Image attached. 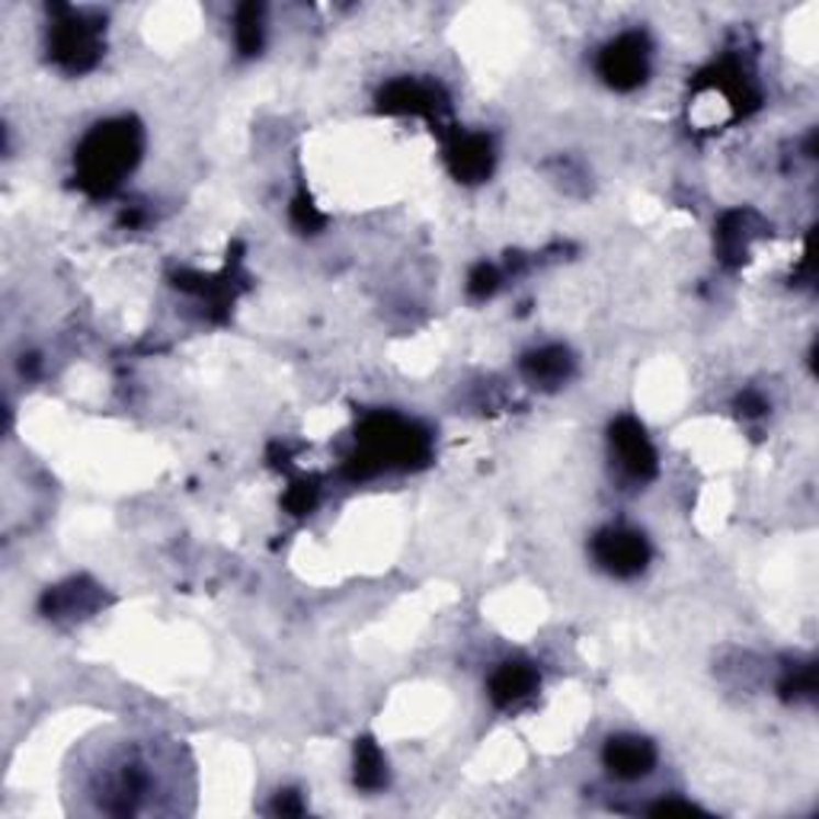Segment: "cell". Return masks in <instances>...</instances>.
Instances as JSON below:
<instances>
[{"label":"cell","instance_id":"cell-5","mask_svg":"<svg viewBox=\"0 0 819 819\" xmlns=\"http://www.w3.org/2000/svg\"><path fill=\"white\" fill-rule=\"evenodd\" d=\"M657 749L640 737H615L605 745V765L618 778H640L653 768Z\"/></svg>","mask_w":819,"mask_h":819},{"label":"cell","instance_id":"cell-13","mask_svg":"<svg viewBox=\"0 0 819 819\" xmlns=\"http://www.w3.org/2000/svg\"><path fill=\"white\" fill-rule=\"evenodd\" d=\"M653 814L660 817H672V814H698L695 804H682V800H663L660 807H653Z\"/></svg>","mask_w":819,"mask_h":819},{"label":"cell","instance_id":"cell-14","mask_svg":"<svg viewBox=\"0 0 819 819\" xmlns=\"http://www.w3.org/2000/svg\"><path fill=\"white\" fill-rule=\"evenodd\" d=\"M276 814H301V804L295 800L292 790H285V794L276 797Z\"/></svg>","mask_w":819,"mask_h":819},{"label":"cell","instance_id":"cell-7","mask_svg":"<svg viewBox=\"0 0 819 819\" xmlns=\"http://www.w3.org/2000/svg\"><path fill=\"white\" fill-rule=\"evenodd\" d=\"M538 685V672L525 663H506L503 670L493 675L490 682V695L500 708H509V705H519L521 698H528Z\"/></svg>","mask_w":819,"mask_h":819},{"label":"cell","instance_id":"cell-2","mask_svg":"<svg viewBox=\"0 0 819 819\" xmlns=\"http://www.w3.org/2000/svg\"><path fill=\"white\" fill-rule=\"evenodd\" d=\"M596 560L615 576H633L647 566L650 560V548L643 541V535L628 531V528H608L602 531L593 545Z\"/></svg>","mask_w":819,"mask_h":819},{"label":"cell","instance_id":"cell-4","mask_svg":"<svg viewBox=\"0 0 819 819\" xmlns=\"http://www.w3.org/2000/svg\"><path fill=\"white\" fill-rule=\"evenodd\" d=\"M612 446L618 451V461L625 464V471L633 478H650L657 471V455L653 446L647 442L643 429L633 419H618L612 426Z\"/></svg>","mask_w":819,"mask_h":819},{"label":"cell","instance_id":"cell-11","mask_svg":"<svg viewBox=\"0 0 819 819\" xmlns=\"http://www.w3.org/2000/svg\"><path fill=\"white\" fill-rule=\"evenodd\" d=\"M237 45H240V52H257L260 48V20H257V10L254 7H247L244 13H240V20H237Z\"/></svg>","mask_w":819,"mask_h":819},{"label":"cell","instance_id":"cell-12","mask_svg":"<svg viewBox=\"0 0 819 819\" xmlns=\"http://www.w3.org/2000/svg\"><path fill=\"white\" fill-rule=\"evenodd\" d=\"M496 289V272L490 266H481L474 276H471V292L474 295H490Z\"/></svg>","mask_w":819,"mask_h":819},{"label":"cell","instance_id":"cell-1","mask_svg":"<svg viewBox=\"0 0 819 819\" xmlns=\"http://www.w3.org/2000/svg\"><path fill=\"white\" fill-rule=\"evenodd\" d=\"M138 157V132L128 122H106L100 125L80 148V180L83 187L106 192L125 170H132Z\"/></svg>","mask_w":819,"mask_h":819},{"label":"cell","instance_id":"cell-3","mask_svg":"<svg viewBox=\"0 0 819 819\" xmlns=\"http://www.w3.org/2000/svg\"><path fill=\"white\" fill-rule=\"evenodd\" d=\"M598 71H602V77H605L612 87H618V90H631V87H637V83L643 80V75H647V48H643V38H615V42L602 52Z\"/></svg>","mask_w":819,"mask_h":819},{"label":"cell","instance_id":"cell-8","mask_svg":"<svg viewBox=\"0 0 819 819\" xmlns=\"http://www.w3.org/2000/svg\"><path fill=\"white\" fill-rule=\"evenodd\" d=\"M451 164H455V173H458V177H464V180H481V177L490 173V164H493L490 142L481 138V135L461 138V142L451 148Z\"/></svg>","mask_w":819,"mask_h":819},{"label":"cell","instance_id":"cell-9","mask_svg":"<svg viewBox=\"0 0 819 819\" xmlns=\"http://www.w3.org/2000/svg\"><path fill=\"white\" fill-rule=\"evenodd\" d=\"M570 356L560 349V346H548V349H541V352H531L528 359H525V372L531 381H541V384H558L563 381L566 374H570Z\"/></svg>","mask_w":819,"mask_h":819},{"label":"cell","instance_id":"cell-10","mask_svg":"<svg viewBox=\"0 0 819 819\" xmlns=\"http://www.w3.org/2000/svg\"><path fill=\"white\" fill-rule=\"evenodd\" d=\"M356 782L362 787H381L384 784V759L372 740H362L356 749Z\"/></svg>","mask_w":819,"mask_h":819},{"label":"cell","instance_id":"cell-6","mask_svg":"<svg viewBox=\"0 0 819 819\" xmlns=\"http://www.w3.org/2000/svg\"><path fill=\"white\" fill-rule=\"evenodd\" d=\"M55 55L68 68H75V71H83L87 65H93V58H97V33H93V26H83L80 20L77 23H65L55 33Z\"/></svg>","mask_w":819,"mask_h":819}]
</instances>
